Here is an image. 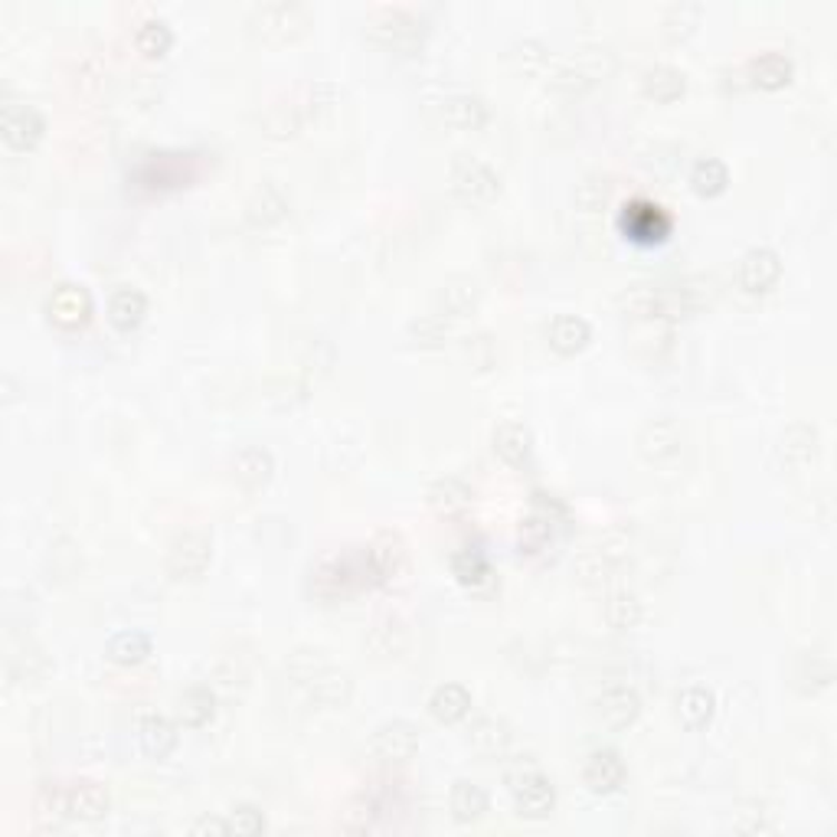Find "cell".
I'll list each match as a JSON object with an SVG mask.
<instances>
[{"instance_id":"1","label":"cell","mask_w":837,"mask_h":837,"mask_svg":"<svg viewBox=\"0 0 837 837\" xmlns=\"http://www.w3.org/2000/svg\"><path fill=\"white\" fill-rule=\"evenodd\" d=\"M289 667V680H295L307 700V707L337 710L347 707L354 694V680L344 667H334L321 652H295Z\"/></svg>"},{"instance_id":"9","label":"cell","mask_w":837,"mask_h":837,"mask_svg":"<svg viewBox=\"0 0 837 837\" xmlns=\"http://www.w3.org/2000/svg\"><path fill=\"white\" fill-rule=\"evenodd\" d=\"M612 69V53L608 50H583L566 62H559V69L553 72L549 85L559 95H583L586 89H593L598 79Z\"/></svg>"},{"instance_id":"24","label":"cell","mask_w":837,"mask_h":837,"mask_svg":"<svg viewBox=\"0 0 837 837\" xmlns=\"http://www.w3.org/2000/svg\"><path fill=\"white\" fill-rule=\"evenodd\" d=\"M481 301V285L478 279L472 275H452L438 285L435 292V311L445 314L448 321L452 317H465L478 307Z\"/></svg>"},{"instance_id":"45","label":"cell","mask_w":837,"mask_h":837,"mask_svg":"<svg viewBox=\"0 0 837 837\" xmlns=\"http://www.w3.org/2000/svg\"><path fill=\"white\" fill-rule=\"evenodd\" d=\"M690 186L700 196H719L729 186V168L719 158H700L690 168Z\"/></svg>"},{"instance_id":"41","label":"cell","mask_w":837,"mask_h":837,"mask_svg":"<svg viewBox=\"0 0 837 837\" xmlns=\"http://www.w3.org/2000/svg\"><path fill=\"white\" fill-rule=\"evenodd\" d=\"M700 17H704V7L697 0H674L660 13V33L674 43L687 40L700 27Z\"/></svg>"},{"instance_id":"27","label":"cell","mask_w":837,"mask_h":837,"mask_svg":"<svg viewBox=\"0 0 837 837\" xmlns=\"http://www.w3.org/2000/svg\"><path fill=\"white\" fill-rule=\"evenodd\" d=\"M425 501H428V507H432L438 517L452 521V517H462V514L472 507V487L462 478H455V475H445V478L428 484Z\"/></svg>"},{"instance_id":"6","label":"cell","mask_w":837,"mask_h":837,"mask_svg":"<svg viewBox=\"0 0 837 837\" xmlns=\"http://www.w3.org/2000/svg\"><path fill=\"white\" fill-rule=\"evenodd\" d=\"M507 791H511V798L517 805V815L527 818V821H543L556 808V788H553V781L543 776L539 769H534V766L507 773Z\"/></svg>"},{"instance_id":"30","label":"cell","mask_w":837,"mask_h":837,"mask_svg":"<svg viewBox=\"0 0 837 837\" xmlns=\"http://www.w3.org/2000/svg\"><path fill=\"white\" fill-rule=\"evenodd\" d=\"M138 746L148 759H168L178 746V726L161 714H148L138 723Z\"/></svg>"},{"instance_id":"16","label":"cell","mask_w":837,"mask_h":837,"mask_svg":"<svg viewBox=\"0 0 837 837\" xmlns=\"http://www.w3.org/2000/svg\"><path fill=\"white\" fill-rule=\"evenodd\" d=\"M818 452H821V432L811 422H791L778 435L776 458L785 468H805L818 458Z\"/></svg>"},{"instance_id":"8","label":"cell","mask_w":837,"mask_h":837,"mask_svg":"<svg viewBox=\"0 0 837 837\" xmlns=\"http://www.w3.org/2000/svg\"><path fill=\"white\" fill-rule=\"evenodd\" d=\"M213 559V534L203 527H186L168 546V573L174 579H196Z\"/></svg>"},{"instance_id":"38","label":"cell","mask_w":837,"mask_h":837,"mask_svg":"<svg viewBox=\"0 0 837 837\" xmlns=\"http://www.w3.org/2000/svg\"><path fill=\"white\" fill-rule=\"evenodd\" d=\"M33 818L40 821V828H60L69 818V785L60 781H43L33 795Z\"/></svg>"},{"instance_id":"25","label":"cell","mask_w":837,"mask_h":837,"mask_svg":"<svg viewBox=\"0 0 837 837\" xmlns=\"http://www.w3.org/2000/svg\"><path fill=\"white\" fill-rule=\"evenodd\" d=\"M452 576L472 593H494L497 576L478 546H462L452 553Z\"/></svg>"},{"instance_id":"10","label":"cell","mask_w":837,"mask_h":837,"mask_svg":"<svg viewBox=\"0 0 837 837\" xmlns=\"http://www.w3.org/2000/svg\"><path fill=\"white\" fill-rule=\"evenodd\" d=\"M452 193L468 206H487L501 193V178L478 158H458L452 161Z\"/></svg>"},{"instance_id":"42","label":"cell","mask_w":837,"mask_h":837,"mask_svg":"<svg viewBox=\"0 0 837 837\" xmlns=\"http://www.w3.org/2000/svg\"><path fill=\"white\" fill-rule=\"evenodd\" d=\"M148 314V295L141 289H131V285H121L112 292L109 299V317L119 331H134Z\"/></svg>"},{"instance_id":"21","label":"cell","mask_w":837,"mask_h":837,"mask_svg":"<svg viewBox=\"0 0 837 837\" xmlns=\"http://www.w3.org/2000/svg\"><path fill=\"white\" fill-rule=\"evenodd\" d=\"M593 341V327L586 317L579 314H556L549 324H546V344L549 351H556L559 357H576L589 347Z\"/></svg>"},{"instance_id":"50","label":"cell","mask_w":837,"mask_h":837,"mask_svg":"<svg viewBox=\"0 0 837 837\" xmlns=\"http://www.w3.org/2000/svg\"><path fill=\"white\" fill-rule=\"evenodd\" d=\"M618 563H622V543H605V546L586 549L579 569H583V576H589V579H605Z\"/></svg>"},{"instance_id":"15","label":"cell","mask_w":837,"mask_h":837,"mask_svg":"<svg viewBox=\"0 0 837 837\" xmlns=\"http://www.w3.org/2000/svg\"><path fill=\"white\" fill-rule=\"evenodd\" d=\"M778 275H781V259H778L776 249H769V245H756V249L743 252L739 262H736V282L749 295L769 292L778 282Z\"/></svg>"},{"instance_id":"3","label":"cell","mask_w":837,"mask_h":837,"mask_svg":"<svg viewBox=\"0 0 837 837\" xmlns=\"http://www.w3.org/2000/svg\"><path fill=\"white\" fill-rule=\"evenodd\" d=\"M311 23V10L307 3L299 0H265V3H252L245 10V30L265 43H285L304 33V27Z\"/></svg>"},{"instance_id":"4","label":"cell","mask_w":837,"mask_h":837,"mask_svg":"<svg viewBox=\"0 0 837 837\" xmlns=\"http://www.w3.org/2000/svg\"><path fill=\"white\" fill-rule=\"evenodd\" d=\"M563 524H566V507H563V501H556L553 494L534 491L531 511H527V517H524L521 527H517V546H521V553H543V549L556 539Z\"/></svg>"},{"instance_id":"39","label":"cell","mask_w":837,"mask_h":837,"mask_svg":"<svg viewBox=\"0 0 837 837\" xmlns=\"http://www.w3.org/2000/svg\"><path fill=\"white\" fill-rule=\"evenodd\" d=\"M442 119L445 124L458 128V131H478L487 124V102L472 92H458L452 99H445L442 105Z\"/></svg>"},{"instance_id":"2","label":"cell","mask_w":837,"mask_h":837,"mask_svg":"<svg viewBox=\"0 0 837 837\" xmlns=\"http://www.w3.org/2000/svg\"><path fill=\"white\" fill-rule=\"evenodd\" d=\"M366 586H376L370 559H366V546L347 549L341 556H327L317 566H311V573H307V596L321 605L344 602Z\"/></svg>"},{"instance_id":"34","label":"cell","mask_w":837,"mask_h":837,"mask_svg":"<svg viewBox=\"0 0 837 837\" xmlns=\"http://www.w3.org/2000/svg\"><path fill=\"white\" fill-rule=\"evenodd\" d=\"M511 739H514V733H511V723L504 717H478L468 729L472 749L484 759H494V756L507 753Z\"/></svg>"},{"instance_id":"36","label":"cell","mask_w":837,"mask_h":837,"mask_svg":"<svg viewBox=\"0 0 837 837\" xmlns=\"http://www.w3.org/2000/svg\"><path fill=\"white\" fill-rule=\"evenodd\" d=\"M448 808H452V818H455L458 825H478L481 818L487 815L491 801H487V791L481 788L478 781L458 778V781L452 785Z\"/></svg>"},{"instance_id":"11","label":"cell","mask_w":837,"mask_h":837,"mask_svg":"<svg viewBox=\"0 0 837 837\" xmlns=\"http://www.w3.org/2000/svg\"><path fill=\"white\" fill-rule=\"evenodd\" d=\"M43 311H47V317H50L53 327L79 331L89 321V314H92V295H89V289L75 285V282H62V285H57L47 295Z\"/></svg>"},{"instance_id":"40","label":"cell","mask_w":837,"mask_h":837,"mask_svg":"<svg viewBox=\"0 0 837 837\" xmlns=\"http://www.w3.org/2000/svg\"><path fill=\"white\" fill-rule=\"evenodd\" d=\"M213 714H216V694H213V687L193 684V687H186L180 694L178 723L190 726V729H200V726H206L213 719Z\"/></svg>"},{"instance_id":"28","label":"cell","mask_w":837,"mask_h":837,"mask_svg":"<svg viewBox=\"0 0 837 837\" xmlns=\"http://www.w3.org/2000/svg\"><path fill=\"white\" fill-rule=\"evenodd\" d=\"M791 75H795V62H791V57H785L781 50H766V53H759V57L746 62V79L753 85L766 89V92H776L781 85H788Z\"/></svg>"},{"instance_id":"17","label":"cell","mask_w":837,"mask_h":837,"mask_svg":"<svg viewBox=\"0 0 837 837\" xmlns=\"http://www.w3.org/2000/svg\"><path fill=\"white\" fill-rule=\"evenodd\" d=\"M366 559H370L376 586L390 583V579H396L406 569V559H410L406 539L400 537L396 531H380L376 537L370 539V546H366Z\"/></svg>"},{"instance_id":"18","label":"cell","mask_w":837,"mask_h":837,"mask_svg":"<svg viewBox=\"0 0 837 837\" xmlns=\"http://www.w3.org/2000/svg\"><path fill=\"white\" fill-rule=\"evenodd\" d=\"M642 714V697L635 687L628 684H612L598 694L596 700V717L608 726V729H628Z\"/></svg>"},{"instance_id":"43","label":"cell","mask_w":837,"mask_h":837,"mask_svg":"<svg viewBox=\"0 0 837 837\" xmlns=\"http://www.w3.org/2000/svg\"><path fill=\"white\" fill-rule=\"evenodd\" d=\"M605 622L618 632H628L642 622L645 615V605H642V596L635 589H612L608 598H605Z\"/></svg>"},{"instance_id":"23","label":"cell","mask_w":837,"mask_h":837,"mask_svg":"<svg viewBox=\"0 0 837 837\" xmlns=\"http://www.w3.org/2000/svg\"><path fill=\"white\" fill-rule=\"evenodd\" d=\"M622 230L638 242L664 240L667 230H670V216L652 200H635L622 213Z\"/></svg>"},{"instance_id":"31","label":"cell","mask_w":837,"mask_h":837,"mask_svg":"<svg viewBox=\"0 0 837 837\" xmlns=\"http://www.w3.org/2000/svg\"><path fill=\"white\" fill-rule=\"evenodd\" d=\"M366 645L376 658H400L410 648V625L400 615H386V618L373 622Z\"/></svg>"},{"instance_id":"49","label":"cell","mask_w":837,"mask_h":837,"mask_svg":"<svg viewBox=\"0 0 837 837\" xmlns=\"http://www.w3.org/2000/svg\"><path fill=\"white\" fill-rule=\"evenodd\" d=\"M507 60L514 62V69H521V72H539L546 65V60H549V50H546V43L537 40V37H524V40L511 43Z\"/></svg>"},{"instance_id":"47","label":"cell","mask_w":837,"mask_h":837,"mask_svg":"<svg viewBox=\"0 0 837 837\" xmlns=\"http://www.w3.org/2000/svg\"><path fill=\"white\" fill-rule=\"evenodd\" d=\"M573 200H576V206H579L583 213H598V210H605L608 200H612V180H608V174H586V178L576 183Z\"/></svg>"},{"instance_id":"51","label":"cell","mask_w":837,"mask_h":837,"mask_svg":"<svg viewBox=\"0 0 837 837\" xmlns=\"http://www.w3.org/2000/svg\"><path fill=\"white\" fill-rule=\"evenodd\" d=\"M230 828H233V835L240 837L262 835L265 831V815L255 805H236L233 815H230Z\"/></svg>"},{"instance_id":"7","label":"cell","mask_w":837,"mask_h":837,"mask_svg":"<svg viewBox=\"0 0 837 837\" xmlns=\"http://www.w3.org/2000/svg\"><path fill=\"white\" fill-rule=\"evenodd\" d=\"M327 89H331L327 82H317V85H307L301 95H289V99L272 102V105L265 109V115H262L265 134H272V138H289V134H295L301 124L324 105V102H317V95H324Z\"/></svg>"},{"instance_id":"52","label":"cell","mask_w":837,"mask_h":837,"mask_svg":"<svg viewBox=\"0 0 837 837\" xmlns=\"http://www.w3.org/2000/svg\"><path fill=\"white\" fill-rule=\"evenodd\" d=\"M190 835H196V837H226V835H233V828H230V818H213V815H203L200 821H193Z\"/></svg>"},{"instance_id":"46","label":"cell","mask_w":837,"mask_h":837,"mask_svg":"<svg viewBox=\"0 0 837 837\" xmlns=\"http://www.w3.org/2000/svg\"><path fill=\"white\" fill-rule=\"evenodd\" d=\"M448 337H452V321L445 314H438V311L422 314L410 324V341L416 347H445Z\"/></svg>"},{"instance_id":"20","label":"cell","mask_w":837,"mask_h":837,"mask_svg":"<svg viewBox=\"0 0 837 837\" xmlns=\"http://www.w3.org/2000/svg\"><path fill=\"white\" fill-rule=\"evenodd\" d=\"M289 216V196L279 183L265 180L255 186V193L245 200V220L255 226V230H272L279 226L282 220Z\"/></svg>"},{"instance_id":"26","label":"cell","mask_w":837,"mask_h":837,"mask_svg":"<svg viewBox=\"0 0 837 837\" xmlns=\"http://www.w3.org/2000/svg\"><path fill=\"white\" fill-rule=\"evenodd\" d=\"M109 811H112V798H109L105 785L89 781V778L69 785V818H79V821L92 825V821L109 818Z\"/></svg>"},{"instance_id":"37","label":"cell","mask_w":837,"mask_h":837,"mask_svg":"<svg viewBox=\"0 0 837 837\" xmlns=\"http://www.w3.org/2000/svg\"><path fill=\"white\" fill-rule=\"evenodd\" d=\"M428 714L438 719V723H462V719L472 714V694L465 684H438L428 697Z\"/></svg>"},{"instance_id":"13","label":"cell","mask_w":837,"mask_h":837,"mask_svg":"<svg viewBox=\"0 0 837 837\" xmlns=\"http://www.w3.org/2000/svg\"><path fill=\"white\" fill-rule=\"evenodd\" d=\"M43 131H47V121L33 105H23V102L3 105L0 138H3V144L10 151H33L40 144V138H43Z\"/></svg>"},{"instance_id":"32","label":"cell","mask_w":837,"mask_h":837,"mask_svg":"<svg viewBox=\"0 0 837 837\" xmlns=\"http://www.w3.org/2000/svg\"><path fill=\"white\" fill-rule=\"evenodd\" d=\"M674 707H677V717L687 729H704L717 714V694L710 687H704V684H690V687H684L677 694Z\"/></svg>"},{"instance_id":"48","label":"cell","mask_w":837,"mask_h":837,"mask_svg":"<svg viewBox=\"0 0 837 837\" xmlns=\"http://www.w3.org/2000/svg\"><path fill=\"white\" fill-rule=\"evenodd\" d=\"M105 652H109V658L115 660V664L131 667V664H141V660L151 655V638L144 632H119V635H112V642H109Z\"/></svg>"},{"instance_id":"5","label":"cell","mask_w":837,"mask_h":837,"mask_svg":"<svg viewBox=\"0 0 837 837\" xmlns=\"http://www.w3.org/2000/svg\"><path fill=\"white\" fill-rule=\"evenodd\" d=\"M366 33L390 50H413L425 37V17L410 7H383L370 17Z\"/></svg>"},{"instance_id":"44","label":"cell","mask_w":837,"mask_h":837,"mask_svg":"<svg viewBox=\"0 0 837 837\" xmlns=\"http://www.w3.org/2000/svg\"><path fill=\"white\" fill-rule=\"evenodd\" d=\"M174 43V30L164 17L151 13L144 17L138 27H134V47L144 53V57H164Z\"/></svg>"},{"instance_id":"22","label":"cell","mask_w":837,"mask_h":837,"mask_svg":"<svg viewBox=\"0 0 837 837\" xmlns=\"http://www.w3.org/2000/svg\"><path fill=\"white\" fill-rule=\"evenodd\" d=\"M494 452L511 468H527L534 462V432L524 422H501L494 428Z\"/></svg>"},{"instance_id":"12","label":"cell","mask_w":837,"mask_h":837,"mask_svg":"<svg viewBox=\"0 0 837 837\" xmlns=\"http://www.w3.org/2000/svg\"><path fill=\"white\" fill-rule=\"evenodd\" d=\"M370 753L380 763H410L418 753V729L410 719H386L370 736Z\"/></svg>"},{"instance_id":"35","label":"cell","mask_w":837,"mask_h":837,"mask_svg":"<svg viewBox=\"0 0 837 837\" xmlns=\"http://www.w3.org/2000/svg\"><path fill=\"white\" fill-rule=\"evenodd\" d=\"M791 680L801 694H818L835 680V664L821 652H801L791 664Z\"/></svg>"},{"instance_id":"19","label":"cell","mask_w":837,"mask_h":837,"mask_svg":"<svg viewBox=\"0 0 837 837\" xmlns=\"http://www.w3.org/2000/svg\"><path fill=\"white\" fill-rule=\"evenodd\" d=\"M628 778V769H625V759L615 753V749H593L583 763V781L589 791L596 795H612L625 785Z\"/></svg>"},{"instance_id":"33","label":"cell","mask_w":837,"mask_h":837,"mask_svg":"<svg viewBox=\"0 0 837 837\" xmlns=\"http://www.w3.org/2000/svg\"><path fill=\"white\" fill-rule=\"evenodd\" d=\"M684 89H687V75H684V69H677L670 62H652L642 72V92L652 102H674L684 95Z\"/></svg>"},{"instance_id":"29","label":"cell","mask_w":837,"mask_h":837,"mask_svg":"<svg viewBox=\"0 0 837 837\" xmlns=\"http://www.w3.org/2000/svg\"><path fill=\"white\" fill-rule=\"evenodd\" d=\"M275 475V455L262 445H245L233 458V478L240 481L245 491L265 487Z\"/></svg>"},{"instance_id":"14","label":"cell","mask_w":837,"mask_h":837,"mask_svg":"<svg viewBox=\"0 0 837 837\" xmlns=\"http://www.w3.org/2000/svg\"><path fill=\"white\" fill-rule=\"evenodd\" d=\"M638 452L642 458H648L652 465H667L684 452V428L677 425V418L658 416L648 418L638 432Z\"/></svg>"}]
</instances>
